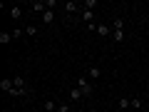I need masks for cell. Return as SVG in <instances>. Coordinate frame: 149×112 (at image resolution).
<instances>
[{"mask_svg":"<svg viewBox=\"0 0 149 112\" xmlns=\"http://www.w3.org/2000/svg\"><path fill=\"white\" fill-rule=\"evenodd\" d=\"M87 112H100V110H97V107H90V110H87Z\"/></svg>","mask_w":149,"mask_h":112,"instance_id":"44dd1931","label":"cell"},{"mask_svg":"<svg viewBox=\"0 0 149 112\" xmlns=\"http://www.w3.org/2000/svg\"><path fill=\"white\" fill-rule=\"evenodd\" d=\"M13 85H15L17 90H27V87H25V80H22V77H13Z\"/></svg>","mask_w":149,"mask_h":112,"instance_id":"2e32d148","label":"cell"},{"mask_svg":"<svg viewBox=\"0 0 149 112\" xmlns=\"http://www.w3.org/2000/svg\"><path fill=\"white\" fill-rule=\"evenodd\" d=\"M45 5H47V10H52V8L57 5V0H45Z\"/></svg>","mask_w":149,"mask_h":112,"instance_id":"d6986e66","label":"cell"},{"mask_svg":"<svg viewBox=\"0 0 149 112\" xmlns=\"http://www.w3.org/2000/svg\"><path fill=\"white\" fill-rule=\"evenodd\" d=\"M85 72H87V77H90V80H100V67H95V65H90V67H85Z\"/></svg>","mask_w":149,"mask_h":112,"instance_id":"3957f363","label":"cell"},{"mask_svg":"<svg viewBox=\"0 0 149 112\" xmlns=\"http://www.w3.org/2000/svg\"><path fill=\"white\" fill-rule=\"evenodd\" d=\"M80 3H74V0H67V3H65V10H67V13H77V10H80Z\"/></svg>","mask_w":149,"mask_h":112,"instance_id":"ba28073f","label":"cell"},{"mask_svg":"<svg viewBox=\"0 0 149 112\" xmlns=\"http://www.w3.org/2000/svg\"><path fill=\"white\" fill-rule=\"evenodd\" d=\"M8 15H10L13 20H20V18H22V8H17V5L8 8Z\"/></svg>","mask_w":149,"mask_h":112,"instance_id":"5b68a950","label":"cell"},{"mask_svg":"<svg viewBox=\"0 0 149 112\" xmlns=\"http://www.w3.org/2000/svg\"><path fill=\"white\" fill-rule=\"evenodd\" d=\"M13 87H15V85H13V80H10V77H3V80H0V90H3V92H8V95H10V90H13Z\"/></svg>","mask_w":149,"mask_h":112,"instance_id":"277c9868","label":"cell"},{"mask_svg":"<svg viewBox=\"0 0 149 112\" xmlns=\"http://www.w3.org/2000/svg\"><path fill=\"white\" fill-rule=\"evenodd\" d=\"M80 97H82V90H80V87H72V90H70V100H72V102H77Z\"/></svg>","mask_w":149,"mask_h":112,"instance_id":"7c38bea8","label":"cell"},{"mask_svg":"<svg viewBox=\"0 0 149 112\" xmlns=\"http://www.w3.org/2000/svg\"><path fill=\"white\" fill-rule=\"evenodd\" d=\"M82 22H85V25L95 22V13H92V10H85V8H82Z\"/></svg>","mask_w":149,"mask_h":112,"instance_id":"8992f818","label":"cell"},{"mask_svg":"<svg viewBox=\"0 0 149 112\" xmlns=\"http://www.w3.org/2000/svg\"><path fill=\"white\" fill-rule=\"evenodd\" d=\"M30 10H32V13H40V15H42V13L47 10V5H45V0H32V3H30Z\"/></svg>","mask_w":149,"mask_h":112,"instance_id":"7a4b0ae2","label":"cell"},{"mask_svg":"<svg viewBox=\"0 0 149 112\" xmlns=\"http://www.w3.org/2000/svg\"><path fill=\"white\" fill-rule=\"evenodd\" d=\"M42 22H45V25H52V22H55V10H45L42 13Z\"/></svg>","mask_w":149,"mask_h":112,"instance_id":"52a82bcc","label":"cell"},{"mask_svg":"<svg viewBox=\"0 0 149 112\" xmlns=\"http://www.w3.org/2000/svg\"><path fill=\"white\" fill-rule=\"evenodd\" d=\"M112 30H124V22H122V18H114V20H112Z\"/></svg>","mask_w":149,"mask_h":112,"instance_id":"5bb4252c","label":"cell"},{"mask_svg":"<svg viewBox=\"0 0 149 112\" xmlns=\"http://www.w3.org/2000/svg\"><path fill=\"white\" fill-rule=\"evenodd\" d=\"M119 107H122V110H127V107H132V100H129V97H119V102H117Z\"/></svg>","mask_w":149,"mask_h":112,"instance_id":"e0dca14e","label":"cell"},{"mask_svg":"<svg viewBox=\"0 0 149 112\" xmlns=\"http://www.w3.org/2000/svg\"><path fill=\"white\" fill-rule=\"evenodd\" d=\"M97 35H102V37L112 35V27H109V25H97Z\"/></svg>","mask_w":149,"mask_h":112,"instance_id":"30bf717a","label":"cell"},{"mask_svg":"<svg viewBox=\"0 0 149 112\" xmlns=\"http://www.w3.org/2000/svg\"><path fill=\"white\" fill-rule=\"evenodd\" d=\"M57 112H70V107H67V105H60V107H57Z\"/></svg>","mask_w":149,"mask_h":112,"instance_id":"ffe728a7","label":"cell"},{"mask_svg":"<svg viewBox=\"0 0 149 112\" xmlns=\"http://www.w3.org/2000/svg\"><path fill=\"white\" fill-rule=\"evenodd\" d=\"M15 37H13V32H0V45H10Z\"/></svg>","mask_w":149,"mask_h":112,"instance_id":"9c48e42d","label":"cell"},{"mask_svg":"<svg viewBox=\"0 0 149 112\" xmlns=\"http://www.w3.org/2000/svg\"><path fill=\"white\" fill-rule=\"evenodd\" d=\"M57 102H55V100H45V112H57Z\"/></svg>","mask_w":149,"mask_h":112,"instance_id":"8fae6325","label":"cell"},{"mask_svg":"<svg viewBox=\"0 0 149 112\" xmlns=\"http://www.w3.org/2000/svg\"><path fill=\"white\" fill-rule=\"evenodd\" d=\"M37 30H40V27H35V25H27V27H25V35L35 37V35H37Z\"/></svg>","mask_w":149,"mask_h":112,"instance_id":"ac0fdd59","label":"cell"},{"mask_svg":"<svg viewBox=\"0 0 149 112\" xmlns=\"http://www.w3.org/2000/svg\"><path fill=\"white\" fill-rule=\"evenodd\" d=\"M77 87L82 90V95H85V97H92V92H95V85L87 80L85 75H80V77H77Z\"/></svg>","mask_w":149,"mask_h":112,"instance_id":"6da1fadb","label":"cell"},{"mask_svg":"<svg viewBox=\"0 0 149 112\" xmlns=\"http://www.w3.org/2000/svg\"><path fill=\"white\" fill-rule=\"evenodd\" d=\"M112 40H114V43H122L124 40V30H112Z\"/></svg>","mask_w":149,"mask_h":112,"instance_id":"4fadbf2b","label":"cell"},{"mask_svg":"<svg viewBox=\"0 0 149 112\" xmlns=\"http://www.w3.org/2000/svg\"><path fill=\"white\" fill-rule=\"evenodd\" d=\"M82 8H85V10H92V13H95V8H97V0H85V3H82Z\"/></svg>","mask_w":149,"mask_h":112,"instance_id":"9a60e30c","label":"cell"}]
</instances>
